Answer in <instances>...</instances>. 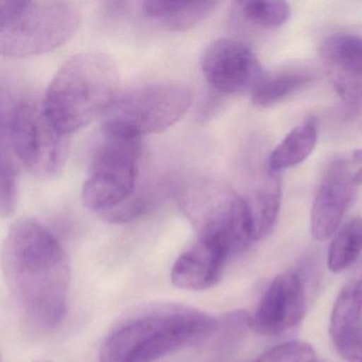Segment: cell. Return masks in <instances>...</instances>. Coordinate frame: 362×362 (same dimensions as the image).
Instances as JSON below:
<instances>
[{"label": "cell", "mask_w": 362, "mask_h": 362, "mask_svg": "<svg viewBox=\"0 0 362 362\" xmlns=\"http://www.w3.org/2000/svg\"><path fill=\"white\" fill-rule=\"evenodd\" d=\"M3 267L10 293L21 315L40 332L64 321L71 267L57 237L33 218L14 222L4 243Z\"/></svg>", "instance_id": "6da1fadb"}, {"label": "cell", "mask_w": 362, "mask_h": 362, "mask_svg": "<svg viewBox=\"0 0 362 362\" xmlns=\"http://www.w3.org/2000/svg\"><path fill=\"white\" fill-rule=\"evenodd\" d=\"M219 322L205 311L182 304L139 309L118 322L105 337L100 362H156L214 336Z\"/></svg>", "instance_id": "7a4b0ae2"}, {"label": "cell", "mask_w": 362, "mask_h": 362, "mask_svg": "<svg viewBox=\"0 0 362 362\" xmlns=\"http://www.w3.org/2000/svg\"><path fill=\"white\" fill-rule=\"evenodd\" d=\"M119 94L115 61L103 52H84L61 65L42 103L52 126L69 136L107 115Z\"/></svg>", "instance_id": "3957f363"}, {"label": "cell", "mask_w": 362, "mask_h": 362, "mask_svg": "<svg viewBox=\"0 0 362 362\" xmlns=\"http://www.w3.org/2000/svg\"><path fill=\"white\" fill-rule=\"evenodd\" d=\"M1 144L35 177H56L69 156V136L48 120L29 93H1Z\"/></svg>", "instance_id": "277c9868"}, {"label": "cell", "mask_w": 362, "mask_h": 362, "mask_svg": "<svg viewBox=\"0 0 362 362\" xmlns=\"http://www.w3.org/2000/svg\"><path fill=\"white\" fill-rule=\"evenodd\" d=\"M80 21V9L71 1H0V52L10 58L52 52L75 35Z\"/></svg>", "instance_id": "5b68a950"}, {"label": "cell", "mask_w": 362, "mask_h": 362, "mask_svg": "<svg viewBox=\"0 0 362 362\" xmlns=\"http://www.w3.org/2000/svg\"><path fill=\"white\" fill-rule=\"evenodd\" d=\"M141 139L122 129L103 124L90 156L81 194L83 204L99 217L134 197Z\"/></svg>", "instance_id": "8992f818"}, {"label": "cell", "mask_w": 362, "mask_h": 362, "mask_svg": "<svg viewBox=\"0 0 362 362\" xmlns=\"http://www.w3.org/2000/svg\"><path fill=\"white\" fill-rule=\"evenodd\" d=\"M180 206L198 232L215 237L237 254L252 243L251 223L245 198L213 179H196L182 189Z\"/></svg>", "instance_id": "52a82bcc"}, {"label": "cell", "mask_w": 362, "mask_h": 362, "mask_svg": "<svg viewBox=\"0 0 362 362\" xmlns=\"http://www.w3.org/2000/svg\"><path fill=\"white\" fill-rule=\"evenodd\" d=\"M192 100V90L182 82H146L120 92L105 115V124L141 137L156 134L177 124Z\"/></svg>", "instance_id": "ba28073f"}, {"label": "cell", "mask_w": 362, "mask_h": 362, "mask_svg": "<svg viewBox=\"0 0 362 362\" xmlns=\"http://www.w3.org/2000/svg\"><path fill=\"white\" fill-rule=\"evenodd\" d=\"M277 275L267 289L251 320V327L266 337L279 336L298 325L308 309L309 276L307 264Z\"/></svg>", "instance_id": "9c48e42d"}, {"label": "cell", "mask_w": 362, "mask_h": 362, "mask_svg": "<svg viewBox=\"0 0 362 362\" xmlns=\"http://www.w3.org/2000/svg\"><path fill=\"white\" fill-rule=\"evenodd\" d=\"M201 69L209 86L221 94L252 93L264 77L251 49L238 40L222 37L207 46Z\"/></svg>", "instance_id": "30bf717a"}, {"label": "cell", "mask_w": 362, "mask_h": 362, "mask_svg": "<svg viewBox=\"0 0 362 362\" xmlns=\"http://www.w3.org/2000/svg\"><path fill=\"white\" fill-rule=\"evenodd\" d=\"M354 175L343 158L332 160L324 170L311 207V235L315 240H327L338 232L355 196Z\"/></svg>", "instance_id": "8fae6325"}, {"label": "cell", "mask_w": 362, "mask_h": 362, "mask_svg": "<svg viewBox=\"0 0 362 362\" xmlns=\"http://www.w3.org/2000/svg\"><path fill=\"white\" fill-rule=\"evenodd\" d=\"M319 52L334 92L347 107L355 109L362 100V37L329 35L322 42Z\"/></svg>", "instance_id": "7c38bea8"}, {"label": "cell", "mask_w": 362, "mask_h": 362, "mask_svg": "<svg viewBox=\"0 0 362 362\" xmlns=\"http://www.w3.org/2000/svg\"><path fill=\"white\" fill-rule=\"evenodd\" d=\"M233 255L230 247L220 239L198 236L175 260L171 281L175 287L187 291L209 289L219 283Z\"/></svg>", "instance_id": "4fadbf2b"}, {"label": "cell", "mask_w": 362, "mask_h": 362, "mask_svg": "<svg viewBox=\"0 0 362 362\" xmlns=\"http://www.w3.org/2000/svg\"><path fill=\"white\" fill-rule=\"evenodd\" d=\"M281 173H273L264 165L256 175L249 197L245 198L249 211L252 238L262 240L271 234L281 204Z\"/></svg>", "instance_id": "5bb4252c"}, {"label": "cell", "mask_w": 362, "mask_h": 362, "mask_svg": "<svg viewBox=\"0 0 362 362\" xmlns=\"http://www.w3.org/2000/svg\"><path fill=\"white\" fill-rule=\"evenodd\" d=\"M218 1H167L151 0L141 3L144 16L153 24L170 31H186L209 18Z\"/></svg>", "instance_id": "9a60e30c"}, {"label": "cell", "mask_w": 362, "mask_h": 362, "mask_svg": "<svg viewBox=\"0 0 362 362\" xmlns=\"http://www.w3.org/2000/svg\"><path fill=\"white\" fill-rule=\"evenodd\" d=\"M317 124L315 119L306 120L292 129L267 158V166L273 173L300 165L313 153L317 146Z\"/></svg>", "instance_id": "2e32d148"}, {"label": "cell", "mask_w": 362, "mask_h": 362, "mask_svg": "<svg viewBox=\"0 0 362 362\" xmlns=\"http://www.w3.org/2000/svg\"><path fill=\"white\" fill-rule=\"evenodd\" d=\"M313 78V74L304 69H287L274 75H264L251 93L252 103L258 109L274 107L307 88Z\"/></svg>", "instance_id": "e0dca14e"}, {"label": "cell", "mask_w": 362, "mask_h": 362, "mask_svg": "<svg viewBox=\"0 0 362 362\" xmlns=\"http://www.w3.org/2000/svg\"><path fill=\"white\" fill-rule=\"evenodd\" d=\"M362 324V270L353 277L337 296L330 315L332 342H338Z\"/></svg>", "instance_id": "ac0fdd59"}, {"label": "cell", "mask_w": 362, "mask_h": 362, "mask_svg": "<svg viewBox=\"0 0 362 362\" xmlns=\"http://www.w3.org/2000/svg\"><path fill=\"white\" fill-rule=\"evenodd\" d=\"M362 253V217L347 221L334 235L328 249L327 266L332 273L351 267Z\"/></svg>", "instance_id": "d6986e66"}, {"label": "cell", "mask_w": 362, "mask_h": 362, "mask_svg": "<svg viewBox=\"0 0 362 362\" xmlns=\"http://www.w3.org/2000/svg\"><path fill=\"white\" fill-rule=\"evenodd\" d=\"M237 6L245 22L267 30L283 26L291 16L285 1H239Z\"/></svg>", "instance_id": "ffe728a7"}, {"label": "cell", "mask_w": 362, "mask_h": 362, "mask_svg": "<svg viewBox=\"0 0 362 362\" xmlns=\"http://www.w3.org/2000/svg\"><path fill=\"white\" fill-rule=\"evenodd\" d=\"M1 173H0V211L3 217L14 213L18 204V171L13 154L7 146L1 144Z\"/></svg>", "instance_id": "44dd1931"}, {"label": "cell", "mask_w": 362, "mask_h": 362, "mask_svg": "<svg viewBox=\"0 0 362 362\" xmlns=\"http://www.w3.org/2000/svg\"><path fill=\"white\" fill-rule=\"evenodd\" d=\"M313 346L304 341H289L264 351L254 362H315Z\"/></svg>", "instance_id": "7402d4cb"}, {"label": "cell", "mask_w": 362, "mask_h": 362, "mask_svg": "<svg viewBox=\"0 0 362 362\" xmlns=\"http://www.w3.org/2000/svg\"><path fill=\"white\" fill-rule=\"evenodd\" d=\"M334 345L347 362H362V324Z\"/></svg>", "instance_id": "603a6c76"}, {"label": "cell", "mask_w": 362, "mask_h": 362, "mask_svg": "<svg viewBox=\"0 0 362 362\" xmlns=\"http://www.w3.org/2000/svg\"><path fill=\"white\" fill-rule=\"evenodd\" d=\"M351 160H353L355 164H362V149L354 152L353 156H351Z\"/></svg>", "instance_id": "cb8c5ba5"}, {"label": "cell", "mask_w": 362, "mask_h": 362, "mask_svg": "<svg viewBox=\"0 0 362 362\" xmlns=\"http://www.w3.org/2000/svg\"><path fill=\"white\" fill-rule=\"evenodd\" d=\"M354 182L357 186L362 185V168H360L354 175Z\"/></svg>", "instance_id": "d4e9b609"}, {"label": "cell", "mask_w": 362, "mask_h": 362, "mask_svg": "<svg viewBox=\"0 0 362 362\" xmlns=\"http://www.w3.org/2000/svg\"><path fill=\"white\" fill-rule=\"evenodd\" d=\"M35 362H52V361H49V360H39V361H35Z\"/></svg>", "instance_id": "484cf974"}]
</instances>
